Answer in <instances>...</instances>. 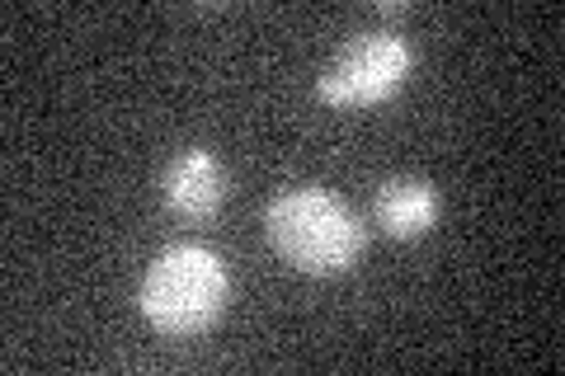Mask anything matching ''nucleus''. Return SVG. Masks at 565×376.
I'll list each match as a JSON object with an SVG mask.
<instances>
[{
  "label": "nucleus",
  "instance_id": "3",
  "mask_svg": "<svg viewBox=\"0 0 565 376\" xmlns=\"http://www.w3.org/2000/svg\"><path fill=\"white\" fill-rule=\"evenodd\" d=\"M411 66L415 52L396 29L353 33L321 71L316 99L330 104V109H373V104H386L405 85Z\"/></svg>",
  "mask_w": 565,
  "mask_h": 376
},
{
  "label": "nucleus",
  "instance_id": "4",
  "mask_svg": "<svg viewBox=\"0 0 565 376\" xmlns=\"http://www.w3.org/2000/svg\"><path fill=\"white\" fill-rule=\"evenodd\" d=\"M161 198L174 217L184 222H203L222 207L226 198V170L222 160L212 155L207 147H184L170 155V165L161 174Z\"/></svg>",
  "mask_w": 565,
  "mask_h": 376
},
{
  "label": "nucleus",
  "instance_id": "2",
  "mask_svg": "<svg viewBox=\"0 0 565 376\" xmlns=\"http://www.w3.org/2000/svg\"><path fill=\"white\" fill-rule=\"evenodd\" d=\"M226 292H232L226 264L207 245H170L141 273L137 307L151 330L189 339L217 325V315L226 311Z\"/></svg>",
  "mask_w": 565,
  "mask_h": 376
},
{
  "label": "nucleus",
  "instance_id": "5",
  "mask_svg": "<svg viewBox=\"0 0 565 376\" xmlns=\"http://www.w3.org/2000/svg\"><path fill=\"white\" fill-rule=\"evenodd\" d=\"M373 217L392 240H419L438 222V189L419 174H396L373 193Z\"/></svg>",
  "mask_w": 565,
  "mask_h": 376
},
{
  "label": "nucleus",
  "instance_id": "1",
  "mask_svg": "<svg viewBox=\"0 0 565 376\" xmlns=\"http://www.w3.org/2000/svg\"><path fill=\"white\" fill-rule=\"evenodd\" d=\"M264 230L282 264L311 278H334L359 264L363 255V226L353 207L330 189H282L264 212Z\"/></svg>",
  "mask_w": 565,
  "mask_h": 376
}]
</instances>
